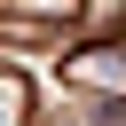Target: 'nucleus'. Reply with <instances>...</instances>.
Returning <instances> with one entry per match:
<instances>
[{
  "mask_svg": "<svg viewBox=\"0 0 126 126\" xmlns=\"http://www.w3.org/2000/svg\"><path fill=\"white\" fill-rule=\"evenodd\" d=\"M55 71H63V87H71L79 102L126 110V32H87V39H71Z\"/></svg>",
  "mask_w": 126,
  "mask_h": 126,
  "instance_id": "f257e3e1",
  "label": "nucleus"
},
{
  "mask_svg": "<svg viewBox=\"0 0 126 126\" xmlns=\"http://www.w3.org/2000/svg\"><path fill=\"white\" fill-rule=\"evenodd\" d=\"M0 126H32V79H24V63H0Z\"/></svg>",
  "mask_w": 126,
  "mask_h": 126,
  "instance_id": "f03ea898",
  "label": "nucleus"
}]
</instances>
